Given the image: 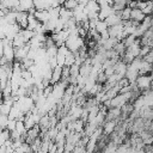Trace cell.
Instances as JSON below:
<instances>
[{"label":"cell","instance_id":"8fae6325","mask_svg":"<svg viewBox=\"0 0 153 153\" xmlns=\"http://www.w3.org/2000/svg\"><path fill=\"white\" fill-rule=\"evenodd\" d=\"M35 16L39 22L45 23L47 20H49V10H36Z\"/></svg>","mask_w":153,"mask_h":153},{"label":"cell","instance_id":"7a4b0ae2","mask_svg":"<svg viewBox=\"0 0 153 153\" xmlns=\"http://www.w3.org/2000/svg\"><path fill=\"white\" fill-rule=\"evenodd\" d=\"M152 80H153V75L151 73L148 74H140L136 79V85L137 87L142 91V90H147V88H151V85H152Z\"/></svg>","mask_w":153,"mask_h":153},{"label":"cell","instance_id":"5b68a950","mask_svg":"<svg viewBox=\"0 0 153 153\" xmlns=\"http://www.w3.org/2000/svg\"><path fill=\"white\" fill-rule=\"evenodd\" d=\"M106 22V24L109 26H112V25H116V24H120L123 22L122 17H121V12H114L112 14H110L108 18L104 19Z\"/></svg>","mask_w":153,"mask_h":153},{"label":"cell","instance_id":"30bf717a","mask_svg":"<svg viewBox=\"0 0 153 153\" xmlns=\"http://www.w3.org/2000/svg\"><path fill=\"white\" fill-rule=\"evenodd\" d=\"M33 0H19V7L18 11H26L29 12L31 8H33Z\"/></svg>","mask_w":153,"mask_h":153},{"label":"cell","instance_id":"9c48e42d","mask_svg":"<svg viewBox=\"0 0 153 153\" xmlns=\"http://www.w3.org/2000/svg\"><path fill=\"white\" fill-rule=\"evenodd\" d=\"M26 43H27V42L25 41L24 36H23L20 32H18V33L13 37V39H12V44H13V47H14V48H20V47L25 45Z\"/></svg>","mask_w":153,"mask_h":153},{"label":"cell","instance_id":"e0dca14e","mask_svg":"<svg viewBox=\"0 0 153 153\" xmlns=\"http://www.w3.org/2000/svg\"><path fill=\"white\" fill-rule=\"evenodd\" d=\"M78 5H79L78 0H66V1H65V4H63V6H65L66 8L72 10V11H73Z\"/></svg>","mask_w":153,"mask_h":153},{"label":"cell","instance_id":"5bb4252c","mask_svg":"<svg viewBox=\"0 0 153 153\" xmlns=\"http://www.w3.org/2000/svg\"><path fill=\"white\" fill-rule=\"evenodd\" d=\"M126 49H127V47H126V44H124L123 41H118V42L115 44V47H114V50H115L121 57H122V55L124 54Z\"/></svg>","mask_w":153,"mask_h":153},{"label":"cell","instance_id":"2e32d148","mask_svg":"<svg viewBox=\"0 0 153 153\" xmlns=\"http://www.w3.org/2000/svg\"><path fill=\"white\" fill-rule=\"evenodd\" d=\"M130 13H131V8L129 6H126L122 11H121V17L123 20H129L130 19Z\"/></svg>","mask_w":153,"mask_h":153},{"label":"cell","instance_id":"3957f363","mask_svg":"<svg viewBox=\"0 0 153 153\" xmlns=\"http://www.w3.org/2000/svg\"><path fill=\"white\" fill-rule=\"evenodd\" d=\"M30 49H31V45H30L29 42H27L25 45L20 47V48H14V50H16V57H14V61H19V62H20L22 60H24L25 57H27Z\"/></svg>","mask_w":153,"mask_h":153},{"label":"cell","instance_id":"d6986e66","mask_svg":"<svg viewBox=\"0 0 153 153\" xmlns=\"http://www.w3.org/2000/svg\"><path fill=\"white\" fill-rule=\"evenodd\" d=\"M152 50V47L151 45H141V49H140V55H139V57H141V59H143L149 51Z\"/></svg>","mask_w":153,"mask_h":153},{"label":"cell","instance_id":"ac0fdd59","mask_svg":"<svg viewBox=\"0 0 153 153\" xmlns=\"http://www.w3.org/2000/svg\"><path fill=\"white\" fill-rule=\"evenodd\" d=\"M136 36L134 35V33H131V35H128L127 37H124V39H123V42H124V44H126V47H129V45H131L135 41H136Z\"/></svg>","mask_w":153,"mask_h":153},{"label":"cell","instance_id":"cb8c5ba5","mask_svg":"<svg viewBox=\"0 0 153 153\" xmlns=\"http://www.w3.org/2000/svg\"><path fill=\"white\" fill-rule=\"evenodd\" d=\"M143 59H145L146 61H148L149 63H152V65H153V49H152V50H151V51H149V53H148Z\"/></svg>","mask_w":153,"mask_h":153},{"label":"cell","instance_id":"44dd1931","mask_svg":"<svg viewBox=\"0 0 153 153\" xmlns=\"http://www.w3.org/2000/svg\"><path fill=\"white\" fill-rule=\"evenodd\" d=\"M106 80H108V75H106L103 71L99 72V74H98V76H97V82H99V84H105Z\"/></svg>","mask_w":153,"mask_h":153},{"label":"cell","instance_id":"9a60e30c","mask_svg":"<svg viewBox=\"0 0 153 153\" xmlns=\"http://www.w3.org/2000/svg\"><path fill=\"white\" fill-rule=\"evenodd\" d=\"M20 33L24 36V38H25V41L26 42H30V39L35 36V33H36V31H33V30H30V29H22L20 30Z\"/></svg>","mask_w":153,"mask_h":153},{"label":"cell","instance_id":"6da1fadb","mask_svg":"<svg viewBox=\"0 0 153 153\" xmlns=\"http://www.w3.org/2000/svg\"><path fill=\"white\" fill-rule=\"evenodd\" d=\"M84 44H86L85 43V38H82L80 35H69V37L66 41V45L73 53L78 51Z\"/></svg>","mask_w":153,"mask_h":153},{"label":"cell","instance_id":"8992f818","mask_svg":"<svg viewBox=\"0 0 153 153\" xmlns=\"http://www.w3.org/2000/svg\"><path fill=\"white\" fill-rule=\"evenodd\" d=\"M62 72H63V67L62 66H59V65L53 69V76H51V80H50V84L51 85H55L59 81H61V79H62Z\"/></svg>","mask_w":153,"mask_h":153},{"label":"cell","instance_id":"ba28073f","mask_svg":"<svg viewBox=\"0 0 153 153\" xmlns=\"http://www.w3.org/2000/svg\"><path fill=\"white\" fill-rule=\"evenodd\" d=\"M146 18V14L143 13V11L139 7H135V8H131V13H130V19L131 20H136V22H142L143 19Z\"/></svg>","mask_w":153,"mask_h":153},{"label":"cell","instance_id":"277c9868","mask_svg":"<svg viewBox=\"0 0 153 153\" xmlns=\"http://www.w3.org/2000/svg\"><path fill=\"white\" fill-rule=\"evenodd\" d=\"M118 122H120V120H106L104 122V124L102 126L103 127V133L106 134V135H111L116 130V128L118 126L117 124Z\"/></svg>","mask_w":153,"mask_h":153},{"label":"cell","instance_id":"d4e9b609","mask_svg":"<svg viewBox=\"0 0 153 153\" xmlns=\"http://www.w3.org/2000/svg\"><path fill=\"white\" fill-rule=\"evenodd\" d=\"M151 88H153V80H152V85H151Z\"/></svg>","mask_w":153,"mask_h":153},{"label":"cell","instance_id":"ffe728a7","mask_svg":"<svg viewBox=\"0 0 153 153\" xmlns=\"http://www.w3.org/2000/svg\"><path fill=\"white\" fill-rule=\"evenodd\" d=\"M8 120H10L8 115L1 114V116H0V126H1V129H4V128L7 127V122H8Z\"/></svg>","mask_w":153,"mask_h":153},{"label":"cell","instance_id":"7402d4cb","mask_svg":"<svg viewBox=\"0 0 153 153\" xmlns=\"http://www.w3.org/2000/svg\"><path fill=\"white\" fill-rule=\"evenodd\" d=\"M16 126H17V120H14V118H10L8 122H7V127H6V128H7L10 131H12V130L16 129Z\"/></svg>","mask_w":153,"mask_h":153},{"label":"cell","instance_id":"603a6c76","mask_svg":"<svg viewBox=\"0 0 153 153\" xmlns=\"http://www.w3.org/2000/svg\"><path fill=\"white\" fill-rule=\"evenodd\" d=\"M104 73H105L108 76H110V75L115 74V67H114V66H109L108 68H105V69H104Z\"/></svg>","mask_w":153,"mask_h":153},{"label":"cell","instance_id":"7c38bea8","mask_svg":"<svg viewBox=\"0 0 153 153\" xmlns=\"http://www.w3.org/2000/svg\"><path fill=\"white\" fill-rule=\"evenodd\" d=\"M152 71V63H149L148 61H146L145 59H142L140 68H139V73L140 74H148Z\"/></svg>","mask_w":153,"mask_h":153},{"label":"cell","instance_id":"52a82bcc","mask_svg":"<svg viewBox=\"0 0 153 153\" xmlns=\"http://www.w3.org/2000/svg\"><path fill=\"white\" fill-rule=\"evenodd\" d=\"M115 11L112 10V6L110 4H105V5H100V10H99V19H105L108 18L110 14H112Z\"/></svg>","mask_w":153,"mask_h":153},{"label":"cell","instance_id":"4fadbf2b","mask_svg":"<svg viewBox=\"0 0 153 153\" xmlns=\"http://www.w3.org/2000/svg\"><path fill=\"white\" fill-rule=\"evenodd\" d=\"M96 29H97V31L102 35V33H104V32H106V31L109 30V25L106 24V22H105V20L99 19V20H98V23H97V25H96Z\"/></svg>","mask_w":153,"mask_h":153}]
</instances>
